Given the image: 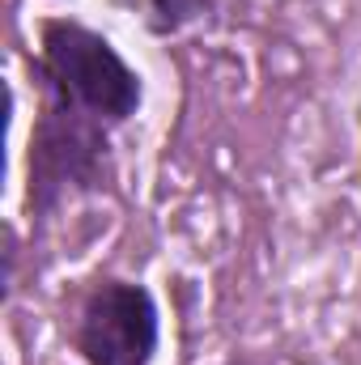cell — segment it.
<instances>
[{"label": "cell", "instance_id": "8992f818", "mask_svg": "<svg viewBox=\"0 0 361 365\" xmlns=\"http://www.w3.org/2000/svg\"><path fill=\"white\" fill-rule=\"evenodd\" d=\"M225 365H234V361H225Z\"/></svg>", "mask_w": 361, "mask_h": 365}, {"label": "cell", "instance_id": "7a4b0ae2", "mask_svg": "<svg viewBox=\"0 0 361 365\" xmlns=\"http://www.w3.org/2000/svg\"><path fill=\"white\" fill-rule=\"evenodd\" d=\"M115 179L111 128L47 98L30 128L26 149V212L34 221L56 217L64 204L106 191Z\"/></svg>", "mask_w": 361, "mask_h": 365}, {"label": "cell", "instance_id": "3957f363", "mask_svg": "<svg viewBox=\"0 0 361 365\" xmlns=\"http://www.w3.org/2000/svg\"><path fill=\"white\" fill-rule=\"evenodd\" d=\"M73 349L86 365H153L162 349V310L149 284L102 276L81 297Z\"/></svg>", "mask_w": 361, "mask_h": 365}, {"label": "cell", "instance_id": "6da1fadb", "mask_svg": "<svg viewBox=\"0 0 361 365\" xmlns=\"http://www.w3.org/2000/svg\"><path fill=\"white\" fill-rule=\"evenodd\" d=\"M39 77L47 98L106 128L128 123L145 102V81L123 51L106 34L68 17H47L39 26Z\"/></svg>", "mask_w": 361, "mask_h": 365}, {"label": "cell", "instance_id": "5b68a950", "mask_svg": "<svg viewBox=\"0 0 361 365\" xmlns=\"http://www.w3.org/2000/svg\"><path fill=\"white\" fill-rule=\"evenodd\" d=\"M298 365H306V361H298Z\"/></svg>", "mask_w": 361, "mask_h": 365}, {"label": "cell", "instance_id": "277c9868", "mask_svg": "<svg viewBox=\"0 0 361 365\" xmlns=\"http://www.w3.org/2000/svg\"><path fill=\"white\" fill-rule=\"evenodd\" d=\"M213 13V0H145V26L158 38L183 34L187 26L204 21Z\"/></svg>", "mask_w": 361, "mask_h": 365}]
</instances>
